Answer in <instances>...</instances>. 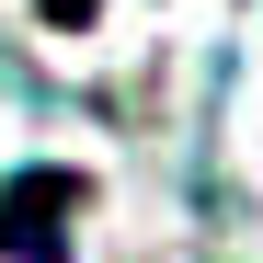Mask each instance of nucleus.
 Wrapping results in <instances>:
<instances>
[{"label":"nucleus","instance_id":"1","mask_svg":"<svg viewBox=\"0 0 263 263\" xmlns=\"http://www.w3.org/2000/svg\"><path fill=\"white\" fill-rule=\"evenodd\" d=\"M92 195L80 172H12L0 183V252H23V263H58L69 252V206Z\"/></svg>","mask_w":263,"mask_h":263}]
</instances>
